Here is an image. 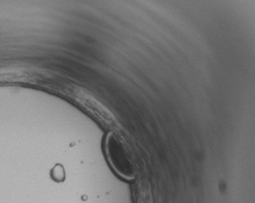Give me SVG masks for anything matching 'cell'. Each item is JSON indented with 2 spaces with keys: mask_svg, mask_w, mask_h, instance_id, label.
Instances as JSON below:
<instances>
[{
  "mask_svg": "<svg viewBox=\"0 0 255 203\" xmlns=\"http://www.w3.org/2000/svg\"><path fill=\"white\" fill-rule=\"evenodd\" d=\"M106 152L109 162L115 171L125 178H132L134 167L127 149L115 135H109L106 142Z\"/></svg>",
  "mask_w": 255,
  "mask_h": 203,
  "instance_id": "1",
  "label": "cell"
}]
</instances>
